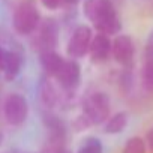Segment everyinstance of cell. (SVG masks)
<instances>
[{"instance_id":"cell-1","label":"cell","mask_w":153,"mask_h":153,"mask_svg":"<svg viewBox=\"0 0 153 153\" xmlns=\"http://www.w3.org/2000/svg\"><path fill=\"white\" fill-rule=\"evenodd\" d=\"M83 11L98 33L108 36L120 33L122 20L116 11L113 0H84Z\"/></svg>"},{"instance_id":"cell-2","label":"cell","mask_w":153,"mask_h":153,"mask_svg":"<svg viewBox=\"0 0 153 153\" xmlns=\"http://www.w3.org/2000/svg\"><path fill=\"white\" fill-rule=\"evenodd\" d=\"M41 12L38 6L32 0H24L15 9L12 15V27L18 35L29 36L36 32V29L41 24Z\"/></svg>"},{"instance_id":"cell-3","label":"cell","mask_w":153,"mask_h":153,"mask_svg":"<svg viewBox=\"0 0 153 153\" xmlns=\"http://www.w3.org/2000/svg\"><path fill=\"white\" fill-rule=\"evenodd\" d=\"M83 114L92 122V125H104L111 114V99L102 92L96 90L83 99Z\"/></svg>"},{"instance_id":"cell-4","label":"cell","mask_w":153,"mask_h":153,"mask_svg":"<svg viewBox=\"0 0 153 153\" xmlns=\"http://www.w3.org/2000/svg\"><path fill=\"white\" fill-rule=\"evenodd\" d=\"M29 101L21 93H11L3 102V116L11 126H21L29 117Z\"/></svg>"},{"instance_id":"cell-5","label":"cell","mask_w":153,"mask_h":153,"mask_svg":"<svg viewBox=\"0 0 153 153\" xmlns=\"http://www.w3.org/2000/svg\"><path fill=\"white\" fill-rule=\"evenodd\" d=\"M35 41L33 45L35 48L42 53V51H48V50H56V47L59 45V33H60V26L57 23L56 18H45L41 20L39 27L35 32Z\"/></svg>"},{"instance_id":"cell-6","label":"cell","mask_w":153,"mask_h":153,"mask_svg":"<svg viewBox=\"0 0 153 153\" xmlns=\"http://www.w3.org/2000/svg\"><path fill=\"white\" fill-rule=\"evenodd\" d=\"M92 38H93V30L89 26H86V24L76 26L72 30L71 38L68 41V47H66L68 56L71 59H75V60L83 59L84 56H87Z\"/></svg>"},{"instance_id":"cell-7","label":"cell","mask_w":153,"mask_h":153,"mask_svg":"<svg viewBox=\"0 0 153 153\" xmlns=\"http://www.w3.org/2000/svg\"><path fill=\"white\" fill-rule=\"evenodd\" d=\"M59 87L65 92H75L81 81V68L75 59H65L60 71L54 76Z\"/></svg>"},{"instance_id":"cell-8","label":"cell","mask_w":153,"mask_h":153,"mask_svg":"<svg viewBox=\"0 0 153 153\" xmlns=\"http://www.w3.org/2000/svg\"><path fill=\"white\" fill-rule=\"evenodd\" d=\"M113 59L123 68L131 69L135 59V44L129 35H116L113 39Z\"/></svg>"},{"instance_id":"cell-9","label":"cell","mask_w":153,"mask_h":153,"mask_svg":"<svg viewBox=\"0 0 153 153\" xmlns=\"http://www.w3.org/2000/svg\"><path fill=\"white\" fill-rule=\"evenodd\" d=\"M38 93H39V102L44 107V110H54L59 105H62V98H63V90L56 87L50 76L44 75L41 78V83L38 86Z\"/></svg>"},{"instance_id":"cell-10","label":"cell","mask_w":153,"mask_h":153,"mask_svg":"<svg viewBox=\"0 0 153 153\" xmlns=\"http://www.w3.org/2000/svg\"><path fill=\"white\" fill-rule=\"evenodd\" d=\"M24 65V54L20 48H6L3 63L0 68V72L3 74L5 80L12 81L20 75Z\"/></svg>"},{"instance_id":"cell-11","label":"cell","mask_w":153,"mask_h":153,"mask_svg":"<svg viewBox=\"0 0 153 153\" xmlns=\"http://www.w3.org/2000/svg\"><path fill=\"white\" fill-rule=\"evenodd\" d=\"M113 50V41L108 35L104 33H96L92 38L90 48H89V56L93 63H104L110 59Z\"/></svg>"},{"instance_id":"cell-12","label":"cell","mask_w":153,"mask_h":153,"mask_svg":"<svg viewBox=\"0 0 153 153\" xmlns=\"http://www.w3.org/2000/svg\"><path fill=\"white\" fill-rule=\"evenodd\" d=\"M39 62H41L44 74L47 76H50V78H54L57 75V72L60 71L65 59L56 50H48V51L39 53Z\"/></svg>"},{"instance_id":"cell-13","label":"cell","mask_w":153,"mask_h":153,"mask_svg":"<svg viewBox=\"0 0 153 153\" xmlns=\"http://www.w3.org/2000/svg\"><path fill=\"white\" fill-rule=\"evenodd\" d=\"M129 123V114L126 111H117L114 114H110V117L104 123V132L108 135H117L122 134Z\"/></svg>"},{"instance_id":"cell-14","label":"cell","mask_w":153,"mask_h":153,"mask_svg":"<svg viewBox=\"0 0 153 153\" xmlns=\"http://www.w3.org/2000/svg\"><path fill=\"white\" fill-rule=\"evenodd\" d=\"M147 152H149V149H147L146 140L138 135L128 138L122 149V153H147Z\"/></svg>"},{"instance_id":"cell-15","label":"cell","mask_w":153,"mask_h":153,"mask_svg":"<svg viewBox=\"0 0 153 153\" xmlns=\"http://www.w3.org/2000/svg\"><path fill=\"white\" fill-rule=\"evenodd\" d=\"M76 153H104V144L98 137H87L80 143Z\"/></svg>"},{"instance_id":"cell-16","label":"cell","mask_w":153,"mask_h":153,"mask_svg":"<svg viewBox=\"0 0 153 153\" xmlns=\"http://www.w3.org/2000/svg\"><path fill=\"white\" fill-rule=\"evenodd\" d=\"M141 78L144 89L147 92H153V60H144Z\"/></svg>"},{"instance_id":"cell-17","label":"cell","mask_w":153,"mask_h":153,"mask_svg":"<svg viewBox=\"0 0 153 153\" xmlns=\"http://www.w3.org/2000/svg\"><path fill=\"white\" fill-rule=\"evenodd\" d=\"M93 125H92V122L81 113V114H78L74 120H72V129L75 131V132H84V131H87L89 128H92Z\"/></svg>"},{"instance_id":"cell-18","label":"cell","mask_w":153,"mask_h":153,"mask_svg":"<svg viewBox=\"0 0 153 153\" xmlns=\"http://www.w3.org/2000/svg\"><path fill=\"white\" fill-rule=\"evenodd\" d=\"M144 60H153V29L150 30L144 45Z\"/></svg>"},{"instance_id":"cell-19","label":"cell","mask_w":153,"mask_h":153,"mask_svg":"<svg viewBox=\"0 0 153 153\" xmlns=\"http://www.w3.org/2000/svg\"><path fill=\"white\" fill-rule=\"evenodd\" d=\"M42 3V6L45 9H50V11H56L60 8V5L63 3V0H39Z\"/></svg>"},{"instance_id":"cell-20","label":"cell","mask_w":153,"mask_h":153,"mask_svg":"<svg viewBox=\"0 0 153 153\" xmlns=\"http://www.w3.org/2000/svg\"><path fill=\"white\" fill-rule=\"evenodd\" d=\"M144 140H146V144H147L149 152H150V153H153V126L147 131V134H146Z\"/></svg>"},{"instance_id":"cell-21","label":"cell","mask_w":153,"mask_h":153,"mask_svg":"<svg viewBox=\"0 0 153 153\" xmlns=\"http://www.w3.org/2000/svg\"><path fill=\"white\" fill-rule=\"evenodd\" d=\"M5 45H2V42H0V68H2V63H3V57H5Z\"/></svg>"},{"instance_id":"cell-22","label":"cell","mask_w":153,"mask_h":153,"mask_svg":"<svg viewBox=\"0 0 153 153\" xmlns=\"http://www.w3.org/2000/svg\"><path fill=\"white\" fill-rule=\"evenodd\" d=\"M80 0H63V3H66V5H76Z\"/></svg>"},{"instance_id":"cell-23","label":"cell","mask_w":153,"mask_h":153,"mask_svg":"<svg viewBox=\"0 0 153 153\" xmlns=\"http://www.w3.org/2000/svg\"><path fill=\"white\" fill-rule=\"evenodd\" d=\"M60 153H72V152H71V150H69L68 147H65V149H63V150H62Z\"/></svg>"},{"instance_id":"cell-24","label":"cell","mask_w":153,"mask_h":153,"mask_svg":"<svg viewBox=\"0 0 153 153\" xmlns=\"http://www.w3.org/2000/svg\"><path fill=\"white\" fill-rule=\"evenodd\" d=\"M2 143H3V132L0 131V146H2Z\"/></svg>"}]
</instances>
